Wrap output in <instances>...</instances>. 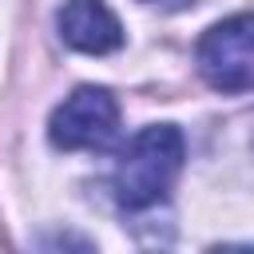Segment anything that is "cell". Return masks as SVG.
I'll use <instances>...</instances> for the list:
<instances>
[{
	"instance_id": "cell-2",
	"label": "cell",
	"mask_w": 254,
	"mask_h": 254,
	"mask_svg": "<svg viewBox=\"0 0 254 254\" xmlns=\"http://www.w3.org/2000/svg\"><path fill=\"white\" fill-rule=\"evenodd\" d=\"M198 75L214 91H254V12L226 16L198 36Z\"/></svg>"
},
{
	"instance_id": "cell-4",
	"label": "cell",
	"mask_w": 254,
	"mask_h": 254,
	"mask_svg": "<svg viewBox=\"0 0 254 254\" xmlns=\"http://www.w3.org/2000/svg\"><path fill=\"white\" fill-rule=\"evenodd\" d=\"M60 40L83 56H107L123 48V24L103 0H64L56 12Z\"/></svg>"
},
{
	"instance_id": "cell-5",
	"label": "cell",
	"mask_w": 254,
	"mask_h": 254,
	"mask_svg": "<svg viewBox=\"0 0 254 254\" xmlns=\"http://www.w3.org/2000/svg\"><path fill=\"white\" fill-rule=\"evenodd\" d=\"M143 4H155V8H171V12H179V8H190L194 0H143Z\"/></svg>"
},
{
	"instance_id": "cell-1",
	"label": "cell",
	"mask_w": 254,
	"mask_h": 254,
	"mask_svg": "<svg viewBox=\"0 0 254 254\" xmlns=\"http://www.w3.org/2000/svg\"><path fill=\"white\" fill-rule=\"evenodd\" d=\"M187 159V143L183 131L175 123H151L143 131L131 135V143L119 151L111 187H115V202L123 210H151L159 206Z\"/></svg>"
},
{
	"instance_id": "cell-3",
	"label": "cell",
	"mask_w": 254,
	"mask_h": 254,
	"mask_svg": "<svg viewBox=\"0 0 254 254\" xmlns=\"http://www.w3.org/2000/svg\"><path fill=\"white\" fill-rule=\"evenodd\" d=\"M48 139L60 151H103L119 139V103L107 87H75L48 119Z\"/></svg>"
}]
</instances>
